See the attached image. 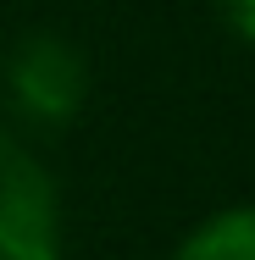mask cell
Segmentation results:
<instances>
[{
    "label": "cell",
    "mask_w": 255,
    "mask_h": 260,
    "mask_svg": "<svg viewBox=\"0 0 255 260\" xmlns=\"http://www.w3.org/2000/svg\"><path fill=\"white\" fill-rule=\"evenodd\" d=\"M178 260H255V205L211 216L200 233L178 249Z\"/></svg>",
    "instance_id": "3"
},
{
    "label": "cell",
    "mask_w": 255,
    "mask_h": 260,
    "mask_svg": "<svg viewBox=\"0 0 255 260\" xmlns=\"http://www.w3.org/2000/svg\"><path fill=\"white\" fill-rule=\"evenodd\" d=\"M222 17H228V28H233L239 39L255 45V0H222Z\"/></svg>",
    "instance_id": "4"
},
{
    "label": "cell",
    "mask_w": 255,
    "mask_h": 260,
    "mask_svg": "<svg viewBox=\"0 0 255 260\" xmlns=\"http://www.w3.org/2000/svg\"><path fill=\"white\" fill-rule=\"evenodd\" d=\"M6 100L34 127H67L89 100V67L67 39L34 34L6 61Z\"/></svg>",
    "instance_id": "2"
},
{
    "label": "cell",
    "mask_w": 255,
    "mask_h": 260,
    "mask_svg": "<svg viewBox=\"0 0 255 260\" xmlns=\"http://www.w3.org/2000/svg\"><path fill=\"white\" fill-rule=\"evenodd\" d=\"M0 260H61V200L45 160L0 133Z\"/></svg>",
    "instance_id": "1"
}]
</instances>
